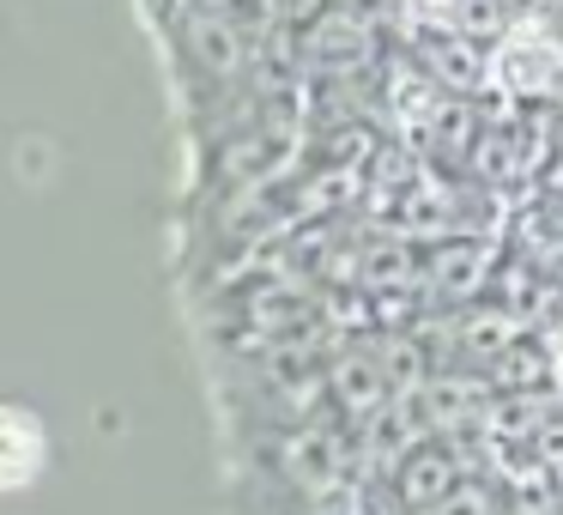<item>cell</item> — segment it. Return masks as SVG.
<instances>
[{
  "instance_id": "obj_1",
  "label": "cell",
  "mask_w": 563,
  "mask_h": 515,
  "mask_svg": "<svg viewBox=\"0 0 563 515\" xmlns=\"http://www.w3.org/2000/svg\"><path fill=\"white\" fill-rule=\"evenodd\" d=\"M509 98H558L563 86V37L545 19H509L497 43H490V79Z\"/></svg>"
},
{
  "instance_id": "obj_2",
  "label": "cell",
  "mask_w": 563,
  "mask_h": 515,
  "mask_svg": "<svg viewBox=\"0 0 563 515\" xmlns=\"http://www.w3.org/2000/svg\"><path fill=\"white\" fill-rule=\"evenodd\" d=\"M418 67L437 79L449 98H473L478 86L490 79V50L473 37H461L454 25H418Z\"/></svg>"
},
{
  "instance_id": "obj_3",
  "label": "cell",
  "mask_w": 563,
  "mask_h": 515,
  "mask_svg": "<svg viewBox=\"0 0 563 515\" xmlns=\"http://www.w3.org/2000/svg\"><path fill=\"white\" fill-rule=\"evenodd\" d=\"M497 243L490 237H437L430 243V261H424V280L437 285L442 297H478L497 273Z\"/></svg>"
},
{
  "instance_id": "obj_4",
  "label": "cell",
  "mask_w": 563,
  "mask_h": 515,
  "mask_svg": "<svg viewBox=\"0 0 563 515\" xmlns=\"http://www.w3.org/2000/svg\"><path fill=\"white\" fill-rule=\"evenodd\" d=\"M369 50H376V31H369L357 13H333V7H328V13L309 25V62L333 67V74H352V67H364Z\"/></svg>"
},
{
  "instance_id": "obj_5",
  "label": "cell",
  "mask_w": 563,
  "mask_h": 515,
  "mask_svg": "<svg viewBox=\"0 0 563 515\" xmlns=\"http://www.w3.org/2000/svg\"><path fill=\"white\" fill-rule=\"evenodd\" d=\"M454 485H461V461H454V449H442V442H412V454L400 461V503H412V509H437Z\"/></svg>"
},
{
  "instance_id": "obj_6",
  "label": "cell",
  "mask_w": 563,
  "mask_h": 515,
  "mask_svg": "<svg viewBox=\"0 0 563 515\" xmlns=\"http://www.w3.org/2000/svg\"><path fill=\"white\" fill-rule=\"evenodd\" d=\"M485 376H490V388H497V394H515V401H527V394H539V388H558V376H551V346L545 340H527V333L490 358Z\"/></svg>"
},
{
  "instance_id": "obj_7",
  "label": "cell",
  "mask_w": 563,
  "mask_h": 515,
  "mask_svg": "<svg viewBox=\"0 0 563 515\" xmlns=\"http://www.w3.org/2000/svg\"><path fill=\"white\" fill-rule=\"evenodd\" d=\"M521 333H527V321L515 316L509 304H473L454 321V346H461L466 358H478V364H490V358H497L503 346H515Z\"/></svg>"
},
{
  "instance_id": "obj_8",
  "label": "cell",
  "mask_w": 563,
  "mask_h": 515,
  "mask_svg": "<svg viewBox=\"0 0 563 515\" xmlns=\"http://www.w3.org/2000/svg\"><path fill=\"white\" fill-rule=\"evenodd\" d=\"M43 467V425L19 406H0V491L31 485Z\"/></svg>"
},
{
  "instance_id": "obj_9",
  "label": "cell",
  "mask_w": 563,
  "mask_h": 515,
  "mask_svg": "<svg viewBox=\"0 0 563 515\" xmlns=\"http://www.w3.org/2000/svg\"><path fill=\"white\" fill-rule=\"evenodd\" d=\"M333 382H340V401L352 406V413H382V406H388V388H394L376 358H345V364L333 370Z\"/></svg>"
},
{
  "instance_id": "obj_10",
  "label": "cell",
  "mask_w": 563,
  "mask_h": 515,
  "mask_svg": "<svg viewBox=\"0 0 563 515\" xmlns=\"http://www.w3.org/2000/svg\"><path fill=\"white\" fill-rule=\"evenodd\" d=\"M509 19H515L509 0H461V7L449 13V25L461 31V37H473V43H497L503 31H509Z\"/></svg>"
},
{
  "instance_id": "obj_11",
  "label": "cell",
  "mask_w": 563,
  "mask_h": 515,
  "mask_svg": "<svg viewBox=\"0 0 563 515\" xmlns=\"http://www.w3.org/2000/svg\"><path fill=\"white\" fill-rule=\"evenodd\" d=\"M551 376H558V388H563V321H558V328H551Z\"/></svg>"
},
{
  "instance_id": "obj_12",
  "label": "cell",
  "mask_w": 563,
  "mask_h": 515,
  "mask_svg": "<svg viewBox=\"0 0 563 515\" xmlns=\"http://www.w3.org/2000/svg\"><path fill=\"white\" fill-rule=\"evenodd\" d=\"M412 7H418V13H424V19H449L454 7H461V0H412Z\"/></svg>"
},
{
  "instance_id": "obj_13",
  "label": "cell",
  "mask_w": 563,
  "mask_h": 515,
  "mask_svg": "<svg viewBox=\"0 0 563 515\" xmlns=\"http://www.w3.org/2000/svg\"><path fill=\"white\" fill-rule=\"evenodd\" d=\"M558 515H563V509H558Z\"/></svg>"
}]
</instances>
